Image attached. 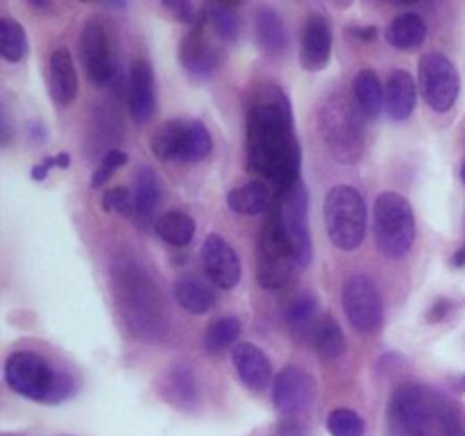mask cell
Listing matches in <instances>:
<instances>
[{"instance_id": "cell-1", "label": "cell", "mask_w": 465, "mask_h": 436, "mask_svg": "<svg viewBox=\"0 0 465 436\" xmlns=\"http://www.w3.org/2000/svg\"><path fill=\"white\" fill-rule=\"evenodd\" d=\"M248 164L250 171L284 193L300 182V150L293 107L275 82H263L252 91L248 107Z\"/></svg>"}, {"instance_id": "cell-2", "label": "cell", "mask_w": 465, "mask_h": 436, "mask_svg": "<svg viewBox=\"0 0 465 436\" xmlns=\"http://www.w3.org/2000/svg\"><path fill=\"white\" fill-rule=\"evenodd\" d=\"M459 422L448 398L430 386L404 384L391 395V436H450Z\"/></svg>"}, {"instance_id": "cell-3", "label": "cell", "mask_w": 465, "mask_h": 436, "mask_svg": "<svg viewBox=\"0 0 465 436\" xmlns=\"http://www.w3.org/2000/svg\"><path fill=\"white\" fill-rule=\"evenodd\" d=\"M5 382L14 393L41 404H62L75 393V382L68 372L57 371L30 350L9 354L5 362Z\"/></svg>"}, {"instance_id": "cell-4", "label": "cell", "mask_w": 465, "mask_h": 436, "mask_svg": "<svg viewBox=\"0 0 465 436\" xmlns=\"http://www.w3.org/2000/svg\"><path fill=\"white\" fill-rule=\"evenodd\" d=\"M361 112L345 95H331L318 112V127L331 157L341 164H357L363 157L366 136H363Z\"/></svg>"}, {"instance_id": "cell-5", "label": "cell", "mask_w": 465, "mask_h": 436, "mask_svg": "<svg viewBox=\"0 0 465 436\" xmlns=\"http://www.w3.org/2000/svg\"><path fill=\"white\" fill-rule=\"evenodd\" d=\"M325 227L327 236L339 250H357L366 239L368 212L361 193L354 186H331L325 198Z\"/></svg>"}, {"instance_id": "cell-6", "label": "cell", "mask_w": 465, "mask_h": 436, "mask_svg": "<svg viewBox=\"0 0 465 436\" xmlns=\"http://www.w3.org/2000/svg\"><path fill=\"white\" fill-rule=\"evenodd\" d=\"M375 239L377 248L391 259H402L416 241V216L413 207L404 195L395 191H384L377 195L375 209Z\"/></svg>"}, {"instance_id": "cell-7", "label": "cell", "mask_w": 465, "mask_h": 436, "mask_svg": "<svg viewBox=\"0 0 465 436\" xmlns=\"http://www.w3.org/2000/svg\"><path fill=\"white\" fill-rule=\"evenodd\" d=\"M300 259L293 245L286 239L280 221L271 212L268 221L263 223L257 241V280L263 289H284L293 280Z\"/></svg>"}, {"instance_id": "cell-8", "label": "cell", "mask_w": 465, "mask_h": 436, "mask_svg": "<svg viewBox=\"0 0 465 436\" xmlns=\"http://www.w3.org/2000/svg\"><path fill=\"white\" fill-rule=\"evenodd\" d=\"M116 289L125 321L130 322L132 330L141 332L143 336H148L153 330H159L157 312L162 309V304H159L157 289L143 271H134L132 266H127L118 275Z\"/></svg>"}, {"instance_id": "cell-9", "label": "cell", "mask_w": 465, "mask_h": 436, "mask_svg": "<svg viewBox=\"0 0 465 436\" xmlns=\"http://www.w3.org/2000/svg\"><path fill=\"white\" fill-rule=\"evenodd\" d=\"M418 80H420L422 98L434 112H448L454 107L461 91V75L448 54H422L418 64Z\"/></svg>"}, {"instance_id": "cell-10", "label": "cell", "mask_w": 465, "mask_h": 436, "mask_svg": "<svg viewBox=\"0 0 465 436\" xmlns=\"http://www.w3.org/2000/svg\"><path fill=\"white\" fill-rule=\"evenodd\" d=\"M307 209H309V195L302 182L291 186L284 193H277V200L272 203L271 212L280 221L282 230H284L286 239L293 245L295 254L300 259V266H309L313 257V243L312 234H309L307 225Z\"/></svg>"}, {"instance_id": "cell-11", "label": "cell", "mask_w": 465, "mask_h": 436, "mask_svg": "<svg viewBox=\"0 0 465 436\" xmlns=\"http://www.w3.org/2000/svg\"><path fill=\"white\" fill-rule=\"evenodd\" d=\"M343 309L350 325L361 334H377L384 327V304L372 277L352 275L343 284Z\"/></svg>"}, {"instance_id": "cell-12", "label": "cell", "mask_w": 465, "mask_h": 436, "mask_svg": "<svg viewBox=\"0 0 465 436\" xmlns=\"http://www.w3.org/2000/svg\"><path fill=\"white\" fill-rule=\"evenodd\" d=\"M316 400V382L304 368L289 363L272 380V404L286 418H293L312 409Z\"/></svg>"}, {"instance_id": "cell-13", "label": "cell", "mask_w": 465, "mask_h": 436, "mask_svg": "<svg viewBox=\"0 0 465 436\" xmlns=\"http://www.w3.org/2000/svg\"><path fill=\"white\" fill-rule=\"evenodd\" d=\"M80 57L84 71L94 84H107L116 73V57H114L112 41L100 21L89 18L80 32Z\"/></svg>"}, {"instance_id": "cell-14", "label": "cell", "mask_w": 465, "mask_h": 436, "mask_svg": "<svg viewBox=\"0 0 465 436\" xmlns=\"http://www.w3.org/2000/svg\"><path fill=\"white\" fill-rule=\"evenodd\" d=\"M207 25V16L203 14V21L191 27V32L180 44V64L195 80H209L221 66V50L209 41Z\"/></svg>"}, {"instance_id": "cell-15", "label": "cell", "mask_w": 465, "mask_h": 436, "mask_svg": "<svg viewBox=\"0 0 465 436\" xmlns=\"http://www.w3.org/2000/svg\"><path fill=\"white\" fill-rule=\"evenodd\" d=\"M331 23L327 21L325 14L312 12L307 14L302 25V36H300V62L304 71H322L331 59Z\"/></svg>"}, {"instance_id": "cell-16", "label": "cell", "mask_w": 465, "mask_h": 436, "mask_svg": "<svg viewBox=\"0 0 465 436\" xmlns=\"http://www.w3.org/2000/svg\"><path fill=\"white\" fill-rule=\"evenodd\" d=\"M203 266L218 289H234L241 282V259L221 234H209L203 245Z\"/></svg>"}, {"instance_id": "cell-17", "label": "cell", "mask_w": 465, "mask_h": 436, "mask_svg": "<svg viewBox=\"0 0 465 436\" xmlns=\"http://www.w3.org/2000/svg\"><path fill=\"white\" fill-rule=\"evenodd\" d=\"M127 109L136 125H145L154 116L157 95H154V71L148 59H134L127 77Z\"/></svg>"}, {"instance_id": "cell-18", "label": "cell", "mask_w": 465, "mask_h": 436, "mask_svg": "<svg viewBox=\"0 0 465 436\" xmlns=\"http://www.w3.org/2000/svg\"><path fill=\"white\" fill-rule=\"evenodd\" d=\"M232 362L241 382L252 391H263L272 382V363L268 354L254 343H236L232 350Z\"/></svg>"}, {"instance_id": "cell-19", "label": "cell", "mask_w": 465, "mask_h": 436, "mask_svg": "<svg viewBox=\"0 0 465 436\" xmlns=\"http://www.w3.org/2000/svg\"><path fill=\"white\" fill-rule=\"evenodd\" d=\"M48 91L53 103L66 107L77 95V71L68 48H54L48 59Z\"/></svg>"}, {"instance_id": "cell-20", "label": "cell", "mask_w": 465, "mask_h": 436, "mask_svg": "<svg viewBox=\"0 0 465 436\" xmlns=\"http://www.w3.org/2000/svg\"><path fill=\"white\" fill-rule=\"evenodd\" d=\"M159 386H162V395L166 398V402H171L173 407L182 409V411H193L198 407V380H195V372L184 363L168 368Z\"/></svg>"}, {"instance_id": "cell-21", "label": "cell", "mask_w": 465, "mask_h": 436, "mask_svg": "<svg viewBox=\"0 0 465 436\" xmlns=\"http://www.w3.org/2000/svg\"><path fill=\"white\" fill-rule=\"evenodd\" d=\"M254 39H257L259 50L268 57L277 59L286 53L289 35L277 9L266 7V5L254 9Z\"/></svg>"}, {"instance_id": "cell-22", "label": "cell", "mask_w": 465, "mask_h": 436, "mask_svg": "<svg viewBox=\"0 0 465 436\" xmlns=\"http://www.w3.org/2000/svg\"><path fill=\"white\" fill-rule=\"evenodd\" d=\"M386 114L393 121H407L416 109L418 100V86L411 73L400 68V71L391 73L389 82H386Z\"/></svg>"}, {"instance_id": "cell-23", "label": "cell", "mask_w": 465, "mask_h": 436, "mask_svg": "<svg viewBox=\"0 0 465 436\" xmlns=\"http://www.w3.org/2000/svg\"><path fill=\"white\" fill-rule=\"evenodd\" d=\"M132 200H134V221L141 227H148L153 221L157 223L154 212H157L159 203H162V184H159V177L153 168L141 166L136 171Z\"/></svg>"}, {"instance_id": "cell-24", "label": "cell", "mask_w": 465, "mask_h": 436, "mask_svg": "<svg viewBox=\"0 0 465 436\" xmlns=\"http://www.w3.org/2000/svg\"><path fill=\"white\" fill-rule=\"evenodd\" d=\"M354 104L361 112L363 118H377L381 114V107L386 104V89L381 86L380 77L372 68H363L354 77Z\"/></svg>"}, {"instance_id": "cell-25", "label": "cell", "mask_w": 465, "mask_h": 436, "mask_svg": "<svg viewBox=\"0 0 465 436\" xmlns=\"http://www.w3.org/2000/svg\"><path fill=\"white\" fill-rule=\"evenodd\" d=\"M386 41L398 50L418 48L427 39V23L418 12L398 14L384 32Z\"/></svg>"}, {"instance_id": "cell-26", "label": "cell", "mask_w": 465, "mask_h": 436, "mask_svg": "<svg viewBox=\"0 0 465 436\" xmlns=\"http://www.w3.org/2000/svg\"><path fill=\"white\" fill-rule=\"evenodd\" d=\"M227 207L234 213H245V216H257L272 209V195L263 182H248L243 186H236L227 193Z\"/></svg>"}, {"instance_id": "cell-27", "label": "cell", "mask_w": 465, "mask_h": 436, "mask_svg": "<svg viewBox=\"0 0 465 436\" xmlns=\"http://www.w3.org/2000/svg\"><path fill=\"white\" fill-rule=\"evenodd\" d=\"M186 130H189V121H180L173 118L166 121L150 139V150L159 162H180L182 150H184Z\"/></svg>"}, {"instance_id": "cell-28", "label": "cell", "mask_w": 465, "mask_h": 436, "mask_svg": "<svg viewBox=\"0 0 465 436\" xmlns=\"http://www.w3.org/2000/svg\"><path fill=\"white\" fill-rule=\"evenodd\" d=\"M173 295H175L177 304L184 312L193 313V316H203V313H207L216 304V293L204 282L195 280V277L177 280L175 286H173Z\"/></svg>"}, {"instance_id": "cell-29", "label": "cell", "mask_w": 465, "mask_h": 436, "mask_svg": "<svg viewBox=\"0 0 465 436\" xmlns=\"http://www.w3.org/2000/svg\"><path fill=\"white\" fill-rule=\"evenodd\" d=\"M313 345H316L318 357L325 359V362H336L345 354L348 341H345L339 321L331 313L322 316L313 327Z\"/></svg>"}, {"instance_id": "cell-30", "label": "cell", "mask_w": 465, "mask_h": 436, "mask_svg": "<svg viewBox=\"0 0 465 436\" xmlns=\"http://www.w3.org/2000/svg\"><path fill=\"white\" fill-rule=\"evenodd\" d=\"M154 232L162 241L175 245V248H184L193 241L195 236V223L193 218L186 212H180V209H171V212L157 216V223H154Z\"/></svg>"}, {"instance_id": "cell-31", "label": "cell", "mask_w": 465, "mask_h": 436, "mask_svg": "<svg viewBox=\"0 0 465 436\" xmlns=\"http://www.w3.org/2000/svg\"><path fill=\"white\" fill-rule=\"evenodd\" d=\"M241 336V321L236 316H223L213 321L204 332V348L207 352L218 354L225 352L227 348L239 343Z\"/></svg>"}, {"instance_id": "cell-32", "label": "cell", "mask_w": 465, "mask_h": 436, "mask_svg": "<svg viewBox=\"0 0 465 436\" xmlns=\"http://www.w3.org/2000/svg\"><path fill=\"white\" fill-rule=\"evenodd\" d=\"M25 27L12 16H0V54L7 62H21L27 54Z\"/></svg>"}, {"instance_id": "cell-33", "label": "cell", "mask_w": 465, "mask_h": 436, "mask_svg": "<svg viewBox=\"0 0 465 436\" xmlns=\"http://www.w3.org/2000/svg\"><path fill=\"white\" fill-rule=\"evenodd\" d=\"M318 298L312 291H302L300 295H295L293 302L286 309V322H289L291 330H309V327H316L318 318Z\"/></svg>"}, {"instance_id": "cell-34", "label": "cell", "mask_w": 465, "mask_h": 436, "mask_svg": "<svg viewBox=\"0 0 465 436\" xmlns=\"http://www.w3.org/2000/svg\"><path fill=\"white\" fill-rule=\"evenodd\" d=\"M212 134H209L207 125L203 121H189V130H186L184 150H182V164H195L203 162L209 153H212Z\"/></svg>"}, {"instance_id": "cell-35", "label": "cell", "mask_w": 465, "mask_h": 436, "mask_svg": "<svg viewBox=\"0 0 465 436\" xmlns=\"http://www.w3.org/2000/svg\"><path fill=\"white\" fill-rule=\"evenodd\" d=\"M204 16H207L212 30L218 35V39H239V16L232 7H227V5H204Z\"/></svg>"}, {"instance_id": "cell-36", "label": "cell", "mask_w": 465, "mask_h": 436, "mask_svg": "<svg viewBox=\"0 0 465 436\" xmlns=\"http://www.w3.org/2000/svg\"><path fill=\"white\" fill-rule=\"evenodd\" d=\"M327 430L331 436H366V421L354 409L339 407L327 416Z\"/></svg>"}, {"instance_id": "cell-37", "label": "cell", "mask_w": 465, "mask_h": 436, "mask_svg": "<svg viewBox=\"0 0 465 436\" xmlns=\"http://www.w3.org/2000/svg\"><path fill=\"white\" fill-rule=\"evenodd\" d=\"M103 209L112 213H121L125 218H134V200L125 186H112L103 195Z\"/></svg>"}, {"instance_id": "cell-38", "label": "cell", "mask_w": 465, "mask_h": 436, "mask_svg": "<svg viewBox=\"0 0 465 436\" xmlns=\"http://www.w3.org/2000/svg\"><path fill=\"white\" fill-rule=\"evenodd\" d=\"M125 164H127V154L123 153V150H116V148L107 150L103 162H100V166L95 168L94 175H91V186H94V189L103 186L104 182L112 180L114 173H116L121 166H125Z\"/></svg>"}, {"instance_id": "cell-39", "label": "cell", "mask_w": 465, "mask_h": 436, "mask_svg": "<svg viewBox=\"0 0 465 436\" xmlns=\"http://www.w3.org/2000/svg\"><path fill=\"white\" fill-rule=\"evenodd\" d=\"M163 9H168V12L175 14L177 21L182 23H189L191 27L198 25L200 21H203V9L198 12V7H195L193 3H189V0H163L162 3Z\"/></svg>"}, {"instance_id": "cell-40", "label": "cell", "mask_w": 465, "mask_h": 436, "mask_svg": "<svg viewBox=\"0 0 465 436\" xmlns=\"http://www.w3.org/2000/svg\"><path fill=\"white\" fill-rule=\"evenodd\" d=\"M271 436H307V430H304L298 421H293V418H284V421L272 430Z\"/></svg>"}, {"instance_id": "cell-41", "label": "cell", "mask_w": 465, "mask_h": 436, "mask_svg": "<svg viewBox=\"0 0 465 436\" xmlns=\"http://www.w3.org/2000/svg\"><path fill=\"white\" fill-rule=\"evenodd\" d=\"M450 309H452V302H450V300H439V302L430 309V313H427V321L430 322L440 321V318H443Z\"/></svg>"}, {"instance_id": "cell-42", "label": "cell", "mask_w": 465, "mask_h": 436, "mask_svg": "<svg viewBox=\"0 0 465 436\" xmlns=\"http://www.w3.org/2000/svg\"><path fill=\"white\" fill-rule=\"evenodd\" d=\"M53 166H57V164H54V157L44 159V162L36 164V166L32 168V177H35L36 182L45 180V175H48V171H50V168H53Z\"/></svg>"}, {"instance_id": "cell-43", "label": "cell", "mask_w": 465, "mask_h": 436, "mask_svg": "<svg viewBox=\"0 0 465 436\" xmlns=\"http://www.w3.org/2000/svg\"><path fill=\"white\" fill-rule=\"evenodd\" d=\"M350 32H352L354 36H357L359 41H372L375 39L377 35H380V32H377V27L375 25H359V27H350Z\"/></svg>"}, {"instance_id": "cell-44", "label": "cell", "mask_w": 465, "mask_h": 436, "mask_svg": "<svg viewBox=\"0 0 465 436\" xmlns=\"http://www.w3.org/2000/svg\"><path fill=\"white\" fill-rule=\"evenodd\" d=\"M0 141H3V145L9 144V139H12V127H9V118H7V109L3 107V112H0Z\"/></svg>"}, {"instance_id": "cell-45", "label": "cell", "mask_w": 465, "mask_h": 436, "mask_svg": "<svg viewBox=\"0 0 465 436\" xmlns=\"http://www.w3.org/2000/svg\"><path fill=\"white\" fill-rule=\"evenodd\" d=\"M54 164H57L59 168H68L71 166V157H68L66 153H59V154H54Z\"/></svg>"}, {"instance_id": "cell-46", "label": "cell", "mask_w": 465, "mask_h": 436, "mask_svg": "<svg viewBox=\"0 0 465 436\" xmlns=\"http://www.w3.org/2000/svg\"><path fill=\"white\" fill-rule=\"evenodd\" d=\"M450 436H465V427L461 425V422H459V425L450 431Z\"/></svg>"}, {"instance_id": "cell-47", "label": "cell", "mask_w": 465, "mask_h": 436, "mask_svg": "<svg viewBox=\"0 0 465 436\" xmlns=\"http://www.w3.org/2000/svg\"><path fill=\"white\" fill-rule=\"evenodd\" d=\"M457 391H461V393H465V375H461L457 380Z\"/></svg>"}, {"instance_id": "cell-48", "label": "cell", "mask_w": 465, "mask_h": 436, "mask_svg": "<svg viewBox=\"0 0 465 436\" xmlns=\"http://www.w3.org/2000/svg\"><path fill=\"white\" fill-rule=\"evenodd\" d=\"M457 254H459V257L454 259V263H457V266H459V263L465 262V250H461V253H457Z\"/></svg>"}, {"instance_id": "cell-49", "label": "cell", "mask_w": 465, "mask_h": 436, "mask_svg": "<svg viewBox=\"0 0 465 436\" xmlns=\"http://www.w3.org/2000/svg\"><path fill=\"white\" fill-rule=\"evenodd\" d=\"M461 177H463V182H465V164H463V171H461Z\"/></svg>"}, {"instance_id": "cell-50", "label": "cell", "mask_w": 465, "mask_h": 436, "mask_svg": "<svg viewBox=\"0 0 465 436\" xmlns=\"http://www.w3.org/2000/svg\"><path fill=\"white\" fill-rule=\"evenodd\" d=\"M3 436H18V434H3Z\"/></svg>"}]
</instances>
